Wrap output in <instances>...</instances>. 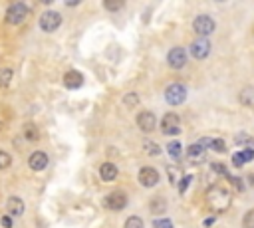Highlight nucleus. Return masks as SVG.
I'll list each match as a JSON object with an SVG mask.
<instances>
[{
	"label": "nucleus",
	"instance_id": "obj_1",
	"mask_svg": "<svg viewBox=\"0 0 254 228\" xmlns=\"http://www.w3.org/2000/svg\"><path fill=\"white\" fill-rule=\"evenodd\" d=\"M207 207L212 212H225L231 207V192L222 187H212L207 190Z\"/></svg>",
	"mask_w": 254,
	"mask_h": 228
},
{
	"label": "nucleus",
	"instance_id": "obj_2",
	"mask_svg": "<svg viewBox=\"0 0 254 228\" xmlns=\"http://www.w3.org/2000/svg\"><path fill=\"white\" fill-rule=\"evenodd\" d=\"M28 16H30V8H28L24 2H14V4L8 6L4 20H6L8 24H12V26H18V24H22Z\"/></svg>",
	"mask_w": 254,
	"mask_h": 228
},
{
	"label": "nucleus",
	"instance_id": "obj_3",
	"mask_svg": "<svg viewBox=\"0 0 254 228\" xmlns=\"http://www.w3.org/2000/svg\"><path fill=\"white\" fill-rule=\"evenodd\" d=\"M214 28H216V24H214V20H212L209 14H199V16L193 20V30L199 34V38L211 36V34L214 32Z\"/></svg>",
	"mask_w": 254,
	"mask_h": 228
},
{
	"label": "nucleus",
	"instance_id": "obj_4",
	"mask_svg": "<svg viewBox=\"0 0 254 228\" xmlns=\"http://www.w3.org/2000/svg\"><path fill=\"white\" fill-rule=\"evenodd\" d=\"M38 24H40V28H42L44 32L52 34V32H56V30H58L60 24H62V14H60V12H56V10H46V12L40 16Z\"/></svg>",
	"mask_w": 254,
	"mask_h": 228
},
{
	"label": "nucleus",
	"instance_id": "obj_5",
	"mask_svg": "<svg viewBox=\"0 0 254 228\" xmlns=\"http://www.w3.org/2000/svg\"><path fill=\"white\" fill-rule=\"evenodd\" d=\"M187 99V88L183 83H171L165 90V101L169 105H181Z\"/></svg>",
	"mask_w": 254,
	"mask_h": 228
},
{
	"label": "nucleus",
	"instance_id": "obj_6",
	"mask_svg": "<svg viewBox=\"0 0 254 228\" xmlns=\"http://www.w3.org/2000/svg\"><path fill=\"white\" fill-rule=\"evenodd\" d=\"M167 64H169V68H173V70L185 68V66H187V52H185V48H181V46L171 48V52L167 54Z\"/></svg>",
	"mask_w": 254,
	"mask_h": 228
},
{
	"label": "nucleus",
	"instance_id": "obj_7",
	"mask_svg": "<svg viewBox=\"0 0 254 228\" xmlns=\"http://www.w3.org/2000/svg\"><path fill=\"white\" fill-rule=\"evenodd\" d=\"M104 207L109 210H123L127 207V196L119 190H113L104 198Z\"/></svg>",
	"mask_w": 254,
	"mask_h": 228
},
{
	"label": "nucleus",
	"instance_id": "obj_8",
	"mask_svg": "<svg viewBox=\"0 0 254 228\" xmlns=\"http://www.w3.org/2000/svg\"><path fill=\"white\" fill-rule=\"evenodd\" d=\"M161 131L163 135H179L181 133V119L175 113H167L161 119Z\"/></svg>",
	"mask_w": 254,
	"mask_h": 228
},
{
	"label": "nucleus",
	"instance_id": "obj_9",
	"mask_svg": "<svg viewBox=\"0 0 254 228\" xmlns=\"http://www.w3.org/2000/svg\"><path fill=\"white\" fill-rule=\"evenodd\" d=\"M189 52H190V56H193L195 60H203L211 54V42L207 38H199V40H195L193 44H190Z\"/></svg>",
	"mask_w": 254,
	"mask_h": 228
},
{
	"label": "nucleus",
	"instance_id": "obj_10",
	"mask_svg": "<svg viewBox=\"0 0 254 228\" xmlns=\"http://www.w3.org/2000/svg\"><path fill=\"white\" fill-rule=\"evenodd\" d=\"M139 183H141L143 187H147V189L155 187V185L159 183V171H157L155 167H143V169L139 171Z\"/></svg>",
	"mask_w": 254,
	"mask_h": 228
},
{
	"label": "nucleus",
	"instance_id": "obj_11",
	"mask_svg": "<svg viewBox=\"0 0 254 228\" xmlns=\"http://www.w3.org/2000/svg\"><path fill=\"white\" fill-rule=\"evenodd\" d=\"M137 125L143 133H151L155 127H157V117L153 111H141L137 115Z\"/></svg>",
	"mask_w": 254,
	"mask_h": 228
},
{
	"label": "nucleus",
	"instance_id": "obj_12",
	"mask_svg": "<svg viewBox=\"0 0 254 228\" xmlns=\"http://www.w3.org/2000/svg\"><path fill=\"white\" fill-rule=\"evenodd\" d=\"M28 165L32 171H44L48 167V155L44 151H34L28 159Z\"/></svg>",
	"mask_w": 254,
	"mask_h": 228
},
{
	"label": "nucleus",
	"instance_id": "obj_13",
	"mask_svg": "<svg viewBox=\"0 0 254 228\" xmlns=\"http://www.w3.org/2000/svg\"><path fill=\"white\" fill-rule=\"evenodd\" d=\"M197 143H201L205 149H207V147H209V149H212L214 153H225V151H227V143H225V139H220V137H216V139H212V137H205V139L197 141Z\"/></svg>",
	"mask_w": 254,
	"mask_h": 228
},
{
	"label": "nucleus",
	"instance_id": "obj_14",
	"mask_svg": "<svg viewBox=\"0 0 254 228\" xmlns=\"http://www.w3.org/2000/svg\"><path fill=\"white\" fill-rule=\"evenodd\" d=\"M64 85H66L68 90H78V88L84 85V76L80 72L72 70V72H68L66 76H64Z\"/></svg>",
	"mask_w": 254,
	"mask_h": 228
},
{
	"label": "nucleus",
	"instance_id": "obj_15",
	"mask_svg": "<svg viewBox=\"0 0 254 228\" xmlns=\"http://www.w3.org/2000/svg\"><path fill=\"white\" fill-rule=\"evenodd\" d=\"M6 209H8V214L10 216H20V214H24V201L22 198H18V196H10L8 201H6Z\"/></svg>",
	"mask_w": 254,
	"mask_h": 228
},
{
	"label": "nucleus",
	"instance_id": "obj_16",
	"mask_svg": "<svg viewBox=\"0 0 254 228\" xmlns=\"http://www.w3.org/2000/svg\"><path fill=\"white\" fill-rule=\"evenodd\" d=\"M100 179L106 181V183H111L117 179V167L113 163H104L100 167Z\"/></svg>",
	"mask_w": 254,
	"mask_h": 228
},
{
	"label": "nucleus",
	"instance_id": "obj_17",
	"mask_svg": "<svg viewBox=\"0 0 254 228\" xmlns=\"http://www.w3.org/2000/svg\"><path fill=\"white\" fill-rule=\"evenodd\" d=\"M149 210L153 214H163L167 210V198L163 196H153L151 201H149Z\"/></svg>",
	"mask_w": 254,
	"mask_h": 228
},
{
	"label": "nucleus",
	"instance_id": "obj_18",
	"mask_svg": "<svg viewBox=\"0 0 254 228\" xmlns=\"http://www.w3.org/2000/svg\"><path fill=\"white\" fill-rule=\"evenodd\" d=\"M238 99H240V103L244 107H254V88H252V85H248V88H244L240 92Z\"/></svg>",
	"mask_w": 254,
	"mask_h": 228
},
{
	"label": "nucleus",
	"instance_id": "obj_19",
	"mask_svg": "<svg viewBox=\"0 0 254 228\" xmlns=\"http://www.w3.org/2000/svg\"><path fill=\"white\" fill-rule=\"evenodd\" d=\"M187 155L193 159V161H203L205 159V147L201 143H193V145L187 149Z\"/></svg>",
	"mask_w": 254,
	"mask_h": 228
},
{
	"label": "nucleus",
	"instance_id": "obj_20",
	"mask_svg": "<svg viewBox=\"0 0 254 228\" xmlns=\"http://www.w3.org/2000/svg\"><path fill=\"white\" fill-rule=\"evenodd\" d=\"M24 137L30 141V143H34V141H38V139H40V131H38V127H36V125H32V123H26V125H24Z\"/></svg>",
	"mask_w": 254,
	"mask_h": 228
},
{
	"label": "nucleus",
	"instance_id": "obj_21",
	"mask_svg": "<svg viewBox=\"0 0 254 228\" xmlns=\"http://www.w3.org/2000/svg\"><path fill=\"white\" fill-rule=\"evenodd\" d=\"M12 77H14V72L10 68H0V85H2V88L10 85Z\"/></svg>",
	"mask_w": 254,
	"mask_h": 228
},
{
	"label": "nucleus",
	"instance_id": "obj_22",
	"mask_svg": "<svg viewBox=\"0 0 254 228\" xmlns=\"http://www.w3.org/2000/svg\"><path fill=\"white\" fill-rule=\"evenodd\" d=\"M167 153H169L173 159H179V157H181V153H183V147H181V143H179V141H171V143L167 145Z\"/></svg>",
	"mask_w": 254,
	"mask_h": 228
},
{
	"label": "nucleus",
	"instance_id": "obj_23",
	"mask_svg": "<svg viewBox=\"0 0 254 228\" xmlns=\"http://www.w3.org/2000/svg\"><path fill=\"white\" fill-rule=\"evenodd\" d=\"M143 149L147 155H159L161 153V149H159V145L155 143V141H143Z\"/></svg>",
	"mask_w": 254,
	"mask_h": 228
},
{
	"label": "nucleus",
	"instance_id": "obj_24",
	"mask_svg": "<svg viewBox=\"0 0 254 228\" xmlns=\"http://www.w3.org/2000/svg\"><path fill=\"white\" fill-rule=\"evenodd\" d=\"M125 228H145V226H143V220L139 216H129L125 220Z\"/></svg>",
	"mask_w": 254,
	"mask_h": 228
},
{
	"label": "nucleus",
	"instance_id": "obj_25",
	"mask_svg": "<svg viewBox=\"0 0 254 228\" xmlns=\"http://www.w3.org/2000/svg\"><path fill=\"white\" fill-rule=\"evenodd\" d=\"M242 226H244V228H254V209H250V210L242 216Z\"/></svg>",
	"mask_w": 254,
	"mask_h": 228
},
{
	"label": "nucleus",
	"instance_id": "obj_26",
	"mask_svg": "<svg viewBox=\"0 0 254 228\" xmlns=\"http://www.w3.org/2000/svg\"><path fill=\"white\" fill-rule=\"evenodd\" d=\"M123 103H125L127 107H135V105L139 103V95L133 94V92H131V94H127V95L123 97Z\"/></svg>",
	"mask_w": 254,
	"mask_h": 228
},
{
	"label": "nucleus",
	"instance_id": "obj_27",
	"mask_svg": "<svg viewBox=\"0 0 254 228\" xmlns=\"http://www.w3.org/2000/svg\"><path fill=\"white\" fill-rule=\"evenodd\" d=\"M10 163H12V157H10L6 151H0V171L8 169V167H10Z\"/></svg>",
	"mask_w": 254,
	"mask_h": 228
},
{
	"label": "nucleus",
	"instance_id": "obj_28",
	"mask_svg": "<svg viewBox=\"0 0 254 228\" xmlns=\"http://www.w3.org/2000/svg\"><path fill=\"white\" fill-rule=\"evenodd\" d=\"M234 143H236V145H248V143H252V137H250L248 133H238V135L234 137Z\"/></svg>",
	"mask_w": 254,
	"mask_h": 228
},
{
	"label": "nucleus",
	"instance_id": "obj_29",
	"mask_svg": "<svg viewBox=\"0 0 254 228\" xmlns=\"http://www.w3.org/2000/svg\"><path fill=\"white\" fill-rule=\"evenodd\" d=\"M167 173H169V181L175 185V183H177V177L181 175V171H179L175 165H169V167H167Z\"/></svg>",
	"mask_w": 254,
	"mask_h": 228
},
{
	"label": "nucleus",
	"instance_id": "obj_30",
	"mask_svg": "<svg viewBox=\"0 0 254 228\" xmlns=\"http://www.w3.org/2000/svg\"><path fill=\"white\" fill-rule=\"evenodd\" d=\"M153 226H155V228H173V222H171L169 218H157V220L153 222Z\"/></svg>",
	"mask_w": 254,
	"mask_h": 228
},
{
	"label": "nucleus",
	"instance_id": "obj_31",
	"mask_svg": "<svg viewBox=\"0 0 254 228\" xmlns=\"http://www.w3.org/2000/svg\"><path fill=\"white\" fill-rule=\"evenodd\" d=\"M104 6H106L107 10H111V12H115V10L123 8V2H121V0H115V2H111V0H107V2H104Z\"/></svg>",
	"mask_w": 254,
	"mask_h": 228
},
{
	"label": "nucleus",
	"instance_id": "obj_32",
	"mask_svg": "<svg viewBox=\"0 0 254 228\" xmlns=\"http://www.w3.org/2000/svg\"><path fill=\"white\" fill-rule=\"evenodd\" d=\"M227 179L231 181V185H233V187H234L236 190H244V183H242V181H240L238 177H233V175H229Z\"/></svg>",
	"mask_w": 254,
	"mask_h": 228
},
{
	"label": "nucleus",
	"instance_id": "obj_33",
	"mask_svg": "<svg viewBox=\"0 0 254 228\" xmlns=\"http://www.w3.org/2000/svg\"><path fill=\"white\" fill-rule=\"evenodd\" d=\"M190 181H193V177H190V175H185V177L181 179V183H179V190H181V192H185V190L189 189Z\"/></svg>",
	"mask_w": 254,
	"mask_h": 228
},
{
	"label": "nucleus",
	"instance_id": "obj_34",
	"mask_svg": "<svg viewBox=\"0 0 254 228\" xmlns=\"http://www.w3.org/2000/svg\"><path fill=\"white\" fill-rule=\"evenodd\" d=\"M244 163H246V161H244V155H242V151L233 155V165H234V167H242Z\"/></svg>",
	"mask_w": 254,
	"mask_h": 228
},
{
	"label": "nucleus",
	"instance_id": "obj_35",
	"mask_svg": "<svg viewBox=\"0 0 254 228\" xmlns=\"http://www.w3.org/2000/svg\"><path fill=\"white\" fill-rule=\"evenodd\" d=\"M212 171H214V173H220V175L229 177V171H227V167H225V165H220V163H214V165H212Z\"/></svg>",
	"mask_w": 254,
	"mask_h": 228
},
{
	"label": "nucleus",
	"instance_id": "obj_36",
	"mask_svg": "<svg viewBox=\"0 0 254 228\" xmlns=\"http://www.w3.org/2000/svg\"><path fill=\"white\" fill-rule=\"evenodd\" d=\"M0 224H2L4 228H12V226H14V220H12V216H8V214H6V216L0 218Z\"/></svg>",
	"mask_w": 254,
	"mask_h": 228
},
{
	"label": "nucleus",
	"instance_id": "obj_37",
	"mask_svg": "<svg viewBox=\"0 0 254 228\" xmlns=\"http://www.w3.org/2000/svg\"><path fill=\"white\" fill-rule=\"evenodd\" d=\"M242 155H244V161H246V163H250V161H254V149H250V147H246V149L242 151Z\"/></svg>",
	"mask_w": 254,
	"mask_h": 228
},
{
	"label": "nucleus",
	"instance_id": "obj_38",
	"mask_svg": "<svg viewBox=\"0 0 254 228\" xmlns=\"http://www.w3.org/2000/svg\"><path fill=\"white\" fill-rule=\"evenodd\" d=\"M214 222H216V216H209V218H207V220H205V226H207V228H209V226H212V224H214Z\"/></svg>",
	"mask_w": 254,
	"mask_h": 228
}]
</instances>
